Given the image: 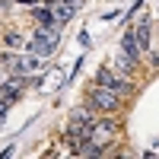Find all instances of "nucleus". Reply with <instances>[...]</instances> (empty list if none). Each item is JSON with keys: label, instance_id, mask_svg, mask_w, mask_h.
<instances>
[{"label": "nucleus", "instance_id": "1", "mask_svg": "<svg viewBox=\"0 0 159 159\" xmlns=\"http://www.w3.org/2000/svg\"><path fill=\"white\" fill-rule=\"evenodd\" d=\"M57 45H61V29L57 25H38V29L32 32V38L25 42V48H29L32 54H38V57L54 54Z\"/></svg>", "mask_w": 159, "mask_h": 159}, {"label": "nucleus", "instance_id": "2", "mask_svg": "<svg viewBox=\"0 0 159 159\" xmlns=\"http://www.w3.org/2000/svg\"><path fill=\"white\" fill-rule=\"evenodd\" d=\"M3 64H7V70L13 73V76H32V73H38V54H25V57H19V54H7L3 57Z\"/></svg>", "mask_w": 159, "mask_h": 159}, {"label": "nucleus", "instance_id": "3", "mask_svg": "<svg viewBox=\"0 0 159 159\" xmlns=\"http://www.w3.org/2000/svg\"><path fill=\"white\" fill-rule=\"evenodd\" d=\"M89 102L96 105V108H102V111H115V108H118V102H121V92L111 89V86L96 83V89L89 92Z\"/></svg>", "mask_w": 159, "mask_h": 159}, {"label": "nucleus", "instance_id": "4", "mask_svg": "<svg viewBox=\"0 0 159 159\" xmlns=\"http://www.w3.org/2000/svg\"><path fill=\"white\" fill-rule=\"evenodd\" d=\"M96 83H102V86H111V89H118V92H121V96H127V92L134 89V86L127 83V80H121V76H118L115 70H108V67H102V70L96 73Z\"/></svg>", "mask_w": 159, "mask_h": 159}, {"label": "nucleus", "instance_id": "5", "mask_svg": "<svg viewBox=\"0 0 159 159\" xmlns=\"http://www.w3.org/2000/svg\"><path fill=\"white\" fill-rule=\"evenodd\" d=\"M73 10L76 7H70L67 0H57V3H51V13H54V19H57V25H64L70 16H73Z\"/></svg>", "mask_w": 159, "mask_h": 159}, {"label": "nucleus", "instance_id": "6", "mask_svg": "<svg viewBox=\"0 0 159 159\" xmlns=\"http://www.w3.org/2000/svg\"><path fill=\"white\" fill-rule=\"evenodd\" d=\"M121 51H124V54H130L134 61L140 57V51H143V48H140V42H137V35H134V29H130V32L124 35V45H121Z\"/></svg>", "mask_w": 159, "mask_h": 159}, {"label": "nucleus", "instance_id": "7", "mask_svg": "<svg viewBox=\"0 0 159 159\" xmlns=\"http://www.w3.org/2000/svg\"><path fill=\"white\" fill-rule=\"evenodd\" d=\"M22 86H25V80H22V76H16V80H7V83H3V89H0V96H3V99L10 102V99H16V92H19Z\"/></svg>", "mask_w": 159, "mask_h": 159}, {"label": "nucleus", "instance_id": "8", "mask_svg": "<svg viewBox=\"0 0 159 159\" xmlns=\"http://www.w3.org/2000/svg\"><path fill=\"white\" fill-rule=\"evenodd\" d=\"M134 35H137L140 48H150V19H140V22H137V29H134Z\"/></svg>", "mask_w": 159, "mask_h": 159}, {"label": "nucleus", "instance_id": "9", "mask_svg": "<svg viewBox=\"0 0 159 159\" xmlns=\"http://www.w3.org/2000/svg\"><path fill=\"white\" fill-rule=\"evenodd\" d=\"M92 134H96V143H99V140H105V137L115 134V124H111V121H99L96 127H92Z\"/></svg>", "mask_w": 159, "mask_h": 159}, {"label": "nucleus", "instance_id": "10", "mask_svg": "<svg viewBox=\"0 0 159 159\" xmlns=\"http://www.w3.org/2000/svg\"><path fill=\"white\" fill-rule=\"evenodd\" d=\"M115 64H118V70H121V73H134V57H130V54H124V51L115 57Z\"/></svg>", "mask_w": 159, "mask_h": 159}, {"label": "nucleus", "instance_id": "11", "mask_svg": "<svg viewBox=\"0 0 159 159\" xmlns=\"http://www.w3.org/2000/svg\"><path fill=\"white\" fill-rule=\"evenodd\" d=\"M35 19H38V25H57V19H54L51 10H35Z\"/></svg>", "mask_w": 159, "mask_h": 159}, {"label": "nucleus", "instance_id": "12", "mask_svg": "<svg viewBox=\"0 0 159 159\" xmlns=\"http://www.w3.org/2000/svg\"><path fill=\"white\" fill-rule=\"evenodd\" d=\"M3 45H7V48H25V45H22V35H19V32H7Z\"/></svg>", "mask_w": 159, "mask_h": 159}, {"label": "nucleus", "instance_id": "13", "mask_svg": "<svg viewBox=\"0 0 159 159\" xmlns=\"http://www.w3.org/2000/svg\"><path fill=\"white\" fill-rule=\"evenodd\" d=\"M67 3H70V7H76V10H80V7H83V0H67Z\"/></svg>", "mask_w": 159, "mask_h": 159}]
</instances>
